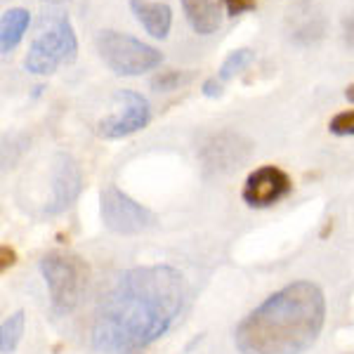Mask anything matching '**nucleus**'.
<instances>
[{
    "label": "nucleus",
    "instance_id": "6",
    "mask_svg": "<svg viewBox=\"0 0 354 354\" xmlns=\"http://www.w3.org/2000/svg\"><path fill=\"white\" fill-rule=\"evenodd\" d=\"M100 213L106 230H111L113 234H123V236L147 232L156 222V215L147 205L137 203L135 198H130L116 185H109L106 189H102Z\"/></svg>",
    "mask_w": 354,
    "mask_h": 354
},
{
    "label": "nucleus",
    "instance_id": "7",
    "mask_svg": "<svg viewBox=\"0 0 354 354\" xmlns=\"http://www.w3.org/2000/svg\"><path fill=\"white\" fill-rule=\"evenodd\" d=\"M151 121V109L147 97H142L135 90H118L113 95L111 111L97 123V135L104 140H121L147 128Z\"/></svg>",
    "mask_w": 354,
    "mask_h": 354
},
{
    "label": "nucleus",
    "instance_id": "3",
    "mask_svg": "<svg viewBox=\"0 0 354 354\" xmlns=\"http://www.w3.org/2000/svg\"><path fill=\"white\" fill-rule=\"evenodd\" d=\"M41 274L48 283L50 307L57 317H66L81 305L90 279V267L81 255L68 250H53L43 255Z\"/></svg>",
    "mask_w": 354,
    "mask_h": 354
},
{
    "label": "nucleus",
    "instance_id": "1",
    "mask_svg": "<svg viewBox=\"0 0 354 354\" xmlns=\"http://www.w3.org/2000/svg\"><path fill=\"white\" fill-rule=\"evenodd\" d=\"M187 300V281L175 267H133L102 298L90 326L100 354H137L170 330Z\"/></svg>",
    "mask_w": 354,
    "mask_h": 354
},
{
    "label": "nucleus",
    "instance_id": "20",
    "mask_svg": "<svg viewBox=\"0 0 354 354\" xmlns=\"http://www.w3.org/2000/svg\"><path fill=\"white\" fill-rule=\"evenodd\" d=\"M342 38L350 48H354V12L342 19Z\"/></svg>",
    "mask_w": 354,
    "mask_h": 354
},
{
    "label": "nucleus",
    "instance_id": "2",
    "mask_svg": "<svg viewBox=\"0 0 354 354\" xmlns=\"http://www.w3.org/2000/svg\"><path fill=\"white\" fill-rule=\"evenodd\" d=\"M324 322V290L314 281H293L245 314L234 342L241 354H302L317 342Z\"/></svg>",
    "mask_w": 354,
    "mask_h": 354
},
{
    "label": "nucleus",
    "instance_id": "10",
    "mask_svg": "<svg viewBox=\"0 0 354 354\" xmlns=\"http://www.w3.org/2000/svg\"><path fill=\"white\" fill-rule=\"evenodd\" d=\"M250 145L243 140L239 133L225 130V133L213 135L208 142L201 147V158L203 165L215 173H227L232 168H239L245 156H248Z\"/></svg>",
    "mask_w": 354,
    "mask_h": 354
},
{
    "label": "nucleus",
    "instance_id": "21",
    "mask_svg": "<svg viewBox=\"0 0 354 354\" xmlns=\"http://www.w3.org/2000/svg\"><path fill=\"white\" fill-rule=\"evenodd\" d=\"M201 90H203L205 97H220L222 95V81L220 78H208Z\"/></svg>",
    "mask_w": 354,
    "mask_h": 354
},
{
    "label": "nucleus",
    "instance_id": "5",
    "mask_svg": "<svg viewBox=\"0 0 354 354\" xmlns=\"http://www.w3.org/2000/svg\"><path fill=\"white\" fill-rule=\"evenodd\" d=\"M97 53L102 62L111 68L116 76H142L161 64L163 55L153 45L137 41L130 33L104 28L95 38Z\"/></svg>",
    "mask_w": 354,
    "mask_h": 354
},
{
    "label": "nucleus",
    "instance_id": "22",
    "mask_svg": "<svg viewBox=\"0 0 354 354\" xmlns=\"http://www.w3.org/2000/svg\"><path fill=\"white\" fill-rule=\"evenodd\" d=\"M43 5H48V8H57V5H64L68 0H41Z\"/></svg>",
    "mask_w": 354,
    "mask_h": 354
},
{
    "label": "nucleus",
    "instance_id": "17",
    "mask_svg": "<svg viewBox=\"0 0 354 354\" xmlns=\"http://www.w3.org/2000/svg\"><path fill=\"white\" fill-rule=\"evenodd\" d=\"M328 130L333 135H338V137L354 135V109L335 113V116L330 118V123H328Z\"/></svg>",
    "mask_w": 354,
    "mask_h": 354
},
{
    "label": "nucleus",
    "instance_id": "18",
    "mask_svg": "<svg viewBox=\"0 0 354 354\" xmlns=\"http://www.w3.org/2000/svg\"><path fill=\"white\" fill-rule=\"evenodd\" d=\"M220 3L225 5V10L230 17H239V15L250 12V10L258 8V0H220Z\"/></svg>",
    "mask_w": 354,
    "mask_h": 354
},
{
    "label": "nucleus",
    "instance_id": "19",
    "mask_svg": "<svg viewBox=\"0 0 354 354\" xmlns=\"http://www.w3.org/2000/svg\"><path fill=\"white\" fill-rule=\"evenodd\" d=\"M0 258H3V260H0V267H3V272H8V267H12L17 262V253L10 248L8 243H3V245H0Z\"/></svg>",
    "mask_w": 354,
    "mask_h": 354
},
{
    "label": "nucleus",
    "instance_id": "4",
    "mask_svg": "<svg viewBox=\"0 0 354 354\" xmlns=\"http://www.w3.org/2000/svg\"><path fill=\"white\" fill-rule=\"evenodd\" d=\"M78 55V38L68 17H53L48 24H43L41 33L33 38L31 48L26 53L24 66L38 76H50L62 64H71Z\"/></svg>",
    "mask_w": 354,
    "mask_h": 354
},
{
    "label": "nucleus",
    "instance_id": "13",
    "mask_svg": "<svg viewBox=\"0 0 354 354\" xmlns=\"http://www.w3.org/2000/svg\"><path fill=\"white\" fill-rule=\"evenodd\" d=\"M28 24H31L28 10H24V8L5 10L3 21H0V50H3V55H10L17 45L21 43Z\"/></svg>",
    "mask_w": 354,
    "mask_h": 354
},
{
    "label": "nucleus",
    "instance_id": "14",
    "mask_svg": "<svg viewBox=\"0 0 354 354\" xmlns=\"http://www.w3.org/2000/svg\"><path fill=\"white\" fill-rule=\"evenodd\" d=\"M24 326H26V314L21 310L5 319L3 326H0V352L12 354L17 350L21 335H24Z\"/></svg>",
    "mask_w": 354,
    "mask_h": 354
},
{
    "label": "nucleus",
    "instance_id": "15",
    "mask_svg": "<svg viewBox=\"0 0 354 354\" xmlns=\"http://www.w3.org/2000/svg\"><path fill=\"white\" fill-rule=\"evenodd\" d=\"M253 59H255V53L250 48L234 50V53L227 55L225 62H222V66H220V71H218V78H220V81H232V78L236 76V73H241Z\"/></svg>",
    "mask_w": 354,
    "mask_h": 354
},
{
    "label": "nucleus",
    "instance_id": "16",
    "mask_svg": "<svg viewBox=\"0 0 354 354\" xmlns=\"http://www.w3.org/2000/svg\"><path fill=\"white\" fill-rule=\"evenodd\" d=\"M182 81H185V73L177 71V68H170V71H158L151 78V88L156 93H168V90H175Z\"/></svg>",
    "mask_w": 354,
    "mask_h": 354
},
{
    "label": "nucleus",
    "instance_id": "23",
    "mask_svg": "<svg viewBox=\"0 0 354 354\" xmlns=\"http://www.w3.org/2000/svg\"><path fill=\"white\" fill-rule=\"evenodd\" d=\"M345 97H347V100H350V102H354V83H352V85H347Z\"/></svg>",
    "mask_w": 354,
    "mask_h": 354
},
{
    "label": "nucleus",
    "instance_id": "12",
    "mask_svg": "<svg viewBox=\"0 0 354 354\" xmlns=\"http://www.w3.org/2000/svg\"><path fill=\"white\" fill-rule=\"evenodd\" d=\"M189 26L198 36H210L222 24L220 0H180Z\"/></svg>",
    "mask_w": 354,
    "mask_h": 354
},
{
    "label": "nucleus",
    "instance_id": "8",
    "mask_svg": "<svg viewBox=\"0 0 354 354\" xmlns=\"http://www.w3.org/2000/svg\"><path fill=\"white\" fill-rule=\"evenodd\" d=\"M293 192V182L286 170L277 165H260L243 182V201L250 208H270Z\"/></svg>",
    "mask_w": 354,
    "mask_h": 354
},
{
    "label": "nucleus",
    "instance_id": "11",
    "mask_svg": "<svg viewBox=\"0 0 354 354\" xmlns=\"http://www.w3.org/2000/svg\"><path fill=\"white\" fill-rule=\"evenodd\" d=\"M130 10H133L135 19L140 21L142 28L151 38H161L163 41L170 33L173 10H170L168 3H158V0H130Z\"/></svg>",
    "mask_w": 354,
    "mask_h": 354
},
{
    "label": "nucleus",
    "instance_id": "9",
    "mask_svg": "<svg viewBox=\"0 0 354 354\" xmlns=\"http://www.w3.org/2000/svg\"><path fill=\"white\" fill-rule=\"evenodd\" d=\"M50 201L45 205L48 215H59L78 198V194L83 189V173L81 165L71 153L59 151L53 158V168H50Z\"/></svg>",
    "mask_w": 354,
    "mask_h": 354
}]
</instances>
